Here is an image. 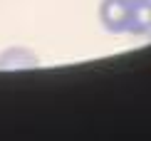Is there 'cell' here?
Segmentation results:
<instances>
[{
  "label": "cell",
  "instance_id": "obj_2",
  "mask_svg": "<svg viewBox=\"0 0 151 141\" xmlns=\"http://www.w3.org/2000/svg\"><path fill=\"white\" fill-rule=\"evenodd\" d=\"M129 3V35H151V0H127Z\"/></svg>",
  "mask_w": 151,
  "mask_h": 141
},
{
  "label": "cell",
  "instance_id": "obj_1",
  "mask_svg": "<svg viewBox=\"0 0 151 141\" xmlns=\"http://www.w3.org/2000/svg\"><path fill=\"white\" fill-rule=\"evenodd\" d=\"M97 17H99V25L109 35H129V3L127 0H102Z\"/></svg>",
  "mask_w": 151,
  "mask_h": 141
},
{
  "label": "cell",
  "instance_id": "obj_3",
  "mask_svg": "<svg viewBox=\"0 0 151 141\" xmlns=\"http://www.w3.org/2000/svg\"><path fill=\"white\" fill-rule=\"evenodd\" d=\"M40 65L37 57L30 47H8L0 52V69L10 72V69H30Z\"/></svg>",
  "mask_w": 151,
  "mask_h": 141
}]
</instances>
